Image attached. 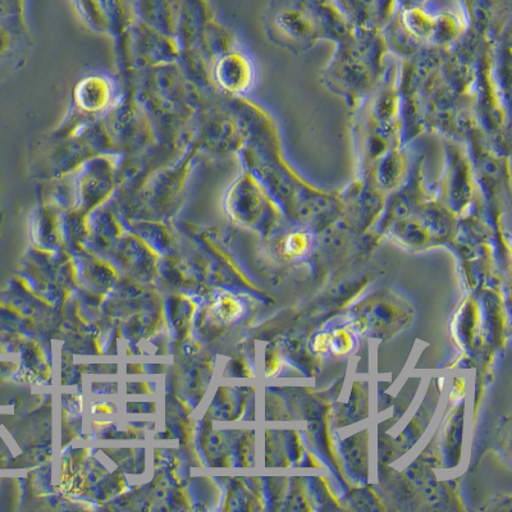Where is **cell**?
I'll return each mask as SVG.
<instances>
[{"label":"cell","instance_id":"obj_1","mask_svg":"<svg viewBox=\"0 0 512 512\" xmlns=\"http://www.w3.org/2000/svg\"><path fill=\"white\" fill-rule=\"evenodd\" d=\"M264 27L269 40L296 54L322 40L338 43L354 31L341 9L326 0H273Z\"/></svg>","mask_w":512,"mask_h":512},{"label":"cell","instance_id":"obj_4","mask_svg":"<svg viewBox=\"0 0 512 512\" xmlns=\"http://www.w3.org/2000/svg\"><path fill=\"white\" fill-rule=\"evenodd\" d=\"M125 94L121 81L108 73L95 72L82 77L73 89L70 113L49 137L72 136L103 120L122 102Z\"/></svg>","mask_w":512,"mask_h":512},{"label":"cell","instance_id":"obj_3","mask_svg":"<svg viewBox=\"0 0 512 512\" xmlns=\"http://www.w3.org/2000/svg\"><path fill=\"white\" fill-rule=\"evenodd\" d=\"M122 155L104 153L85 160L66 176L53 180L56 186L49 195L56 200L68 199L77 207H96L120 189Z\"/></svg>","mask_w":512,"mask_h":512},{"label":"cell","instance_id":"obj_9","mask_svg":"<svg viewBox=\"0 0 512 512\" xmlns=\"http://www.w3.org/2000/svg\"><path fill=\"white\" fill-rule=\"evenodd\" d=\"M352 29L381 32V27L390 21L393 0H338Z\"/></svg>","mask_w":512,"mask_h":512},{"label":"cell","instance_id":"obj_5","mask_svg":"<svg viewBox=\"0 0 512 512\" xmlns=\"http://www.w3.org/2000/svg\"><path fill=\"white\" fill-rule=\"evenodd\" d=\"M71 3L90 30L111 35L118 48L136 20L134 0H71Z\"/></svg>","mask_w":512,"mask_h":512},{"label":"cell","instance_id":"obj_6","mask_svg":"<svg viewBox=\"0 0 512 512\" xmlns=\"http://www.w3.org/2000/svg\"><path fill=\"white\" fill-rule=\"evenodd\" d=\"M226 209L235 221L253 226L260 219L272 217L276 213V201L245 169L227 191Z\"/></svg>","mask_w":512,"mask_h":512},{"label":"cell","instance_id":"obj_2","mask_svg":"<svg viewBox=\"0 0 512 512\" xmlns=\"http://www.w3.org/2000/svg\"><path fill=\"white\" fill-rule=\"evenodd\" d=\"M337 45L323 80L351 105L363 102L382 80L386 41L381 32L354 30Z\"/></svg>","mask_w":512,"mask_h":512},{"label":"cell","instance_id":"obj_10","mask_svg":"<svg viewBox=\"0 0 512 512\" xmlns=\"http://www.w3.org/2000/svg\"><path fill=\"white\" fill-rule=\"evenodd\" d=\"M136 20L176 38L180 0H134Z\"/></svg>","mask_w":512,"mask_h":512},{"label":"cell","instance_id":"obj_7","mask_svg":"<svg viewBox=\"0 0 512 512\" xmlns=\"http://www.w3.org/2000/svg\"><path fill=\"white\" fill-rule=\"evenodd\" d=\"M210 79L214 88L231 98H244L256 81L253 59L242 50L232 47L219 54L210 64Z\"/></svg>","mask_w":512,"mask_h":512},{"label":"cell","instance_id":"obj_11","mask_svg":"<svg viewBox=\"0 0 512 512\" xmlns=\"http://www.w3.org/2000/svg\"><path fill=\"white\" fill-rule=\"evenodd\" d=\"M450 169L442 182V195L450 200L448 203L464 204L473 195V172L469 159L459 149L450 150Z\"/></svg>","mask_w":512,"mask_h":512},{"label":"cell","instance_id":"obj_8","mask_svg":"<svg viewBox=\"0 0 512 512\" xmlns=\"http://www.w3.org/2000/svg\"><path fill=\"white\" fill-rule=\"evenodd\" d=\"M32 45L25 16L0 17V81L25 66Z\"/></svg>","mask_w":512,"mask_h":512}]
</instances>
